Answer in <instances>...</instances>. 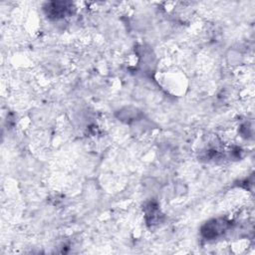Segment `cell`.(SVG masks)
Segmentation results:
<instances>
[{"instance_id":"2","label":"cell","mask_w":255,"mask_h":255,"mask_svg":"<svg viewBox=\"0 0 255 255\" xmlns=\"http://www.w3.org/2000/svg\"><path fill=\"white\" fill-rule=\"evenodd\" d=\"M72 4L69 2H50L45 7L47 15L52 18H62L72 13Z\"/></svg>"},{"instance_id":"1","label":"cell","mask_w":255,"mask_h":255,"mask_svg":"<svg viewBox=\"0 0 255 255\" xmlns=\"http://www.w3.org/2000/svg\"><path fill=\"white\" fill-rule=\"evenodd\" d=\"M228 227V222L224 219H213L207 222L201 229L202 235L207 239H212L223 233Z\"/></svg>"}]
</instances>
